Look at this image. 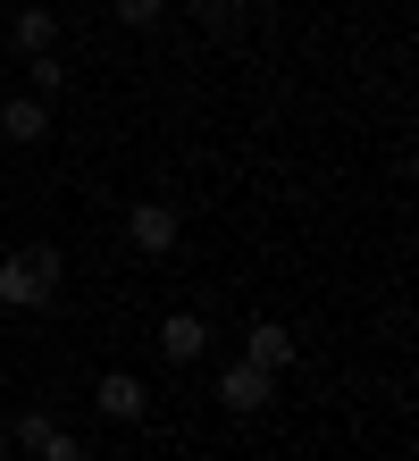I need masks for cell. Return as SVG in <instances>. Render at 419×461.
<instances>
[{"label":"cell","instance_id":"6da1fadb","mask_svg":"<svg viewBox=\"0 0 419 461\" xmlns=\"http://www.w3.org/2000/svg\"><path fill=\"white\" fill-rule=\"evenodd\" d=\"M59 243H25V252H9L0 260V303L9 311H42L50 294H59Z\"/></svg>","mask_w":419,"mask_h":461},{"label":"cell","instance_id":"7a4b0ae2","mask_svg":"<svg viewBox=\"0 0 419 461\" xmlns=\"http://www.w3.org/2000/svg\"><path fill=\"white\" fill-rule=\"evenodd\" d=\"M177 235H185L177 202H134V210H126V243H134L143 260H168V252H177Z\"/></svg>","mask_w":419,"mask_h":461},{"label":"cell","instance_id":"3957f363","mask_svg":"<svg viewBox=\"0 0 419 461\" xmlns=\"http://www.w3.org/2000/svg\"><path fill=\"white\" fill-rule=\"evenodd\" d=\"M243 361L269 369V377H286V369L302 361V336L286 328V319H251V328H243Z\"/></svg>","mask_w":419,"mask_h":461},{"label":"cell","instance_id":"277c9868","mask_svg":"<svg viewBox=\"0 0 419 461\" xmlns=\"http://www.w3.org/2000/svg\"><path fill=\"white\" fill-rule=\"evenodd\" d=\"M93 411L109 420V428H134L151 411V394H143V377L134 369H101V386H93Z\"/></svg>","mask_w":419,"mask_h":461},{"label":"cell","instance_id":"5b68a950","mask_svg":"<svg viewBox=\"0 0 419 461\" xmlns=\"http://www.w3.org/2000/svg\"><path fill=\"white\" fill-rule=\"evenodd\" d=\"M218 402H227L235 420H251V411H269V402H277V377L251 369V361H227V369H218Z\"/></svg>","mask_w":419,"mask_h":461},{"label":"cell","instance_id":"8992f818","mask_svg":"<svg viewBox=\"0 0 419 461\" xmlns=\"http://www.w3.org/2000/svg\"><path fill=\"white\" fill-rule=\"evenodd\" d=\"M0 143H50V101L0 93Z\"/></svg>","mask_w":419,"mask_h":461},{"label":"cell","instance_id":"52a82bcc","mask_svg":"<svg viewBox=\"0 0 419 461\" xmlns=\"http://www.w3.org/2000/svg\"><path fill=\"white\" fill-rule=\"evenodd\" d=\"M159 352H168V361H202V352H210V319L202 311H168L159 319Z\"/></svg>","mask_w":419,"mask_h":461},{"label":"cell","instance_id":"ba28073f","mask_svg":"<svg viewBox=\"0 0 419 461\" xmlns=\"http://www.w3.org/2000/svg\"><path fill=\"white\" fill-rule=\"evenodd\" d=\"M9 50H17V59H34V50H59V17H50L42 0H34V9H17V17H9Z\"/></svg>","mask_w":419,"mask_h":461},{"label":"cell","instance_id":"9c48e42d","mask_svg":"<svg viewBox=\"0 0 419 461\" xmlns=\"http://www.w3.org/2000/svg\"><path fill=\"white\" fill-rule=\"evenodd\" d=\"M25 76H34V101H59V93H68V68H59V50H34V59H25Z\"/></svg>","mask_w":419,"mask_h":461},{"label":"cell","instance_id":"30bf717a","mask_svg":"<svg viewBox=\"0 0 419 461\" xmlns=\"http://www.w3.org/2000/svg\"><path fill=\"white\" fill-rule=\"evenodd\" d=\"M185 9L202 17L210 34H235V25H243V0H185Z\"/></svg>","mask_w":419,"mask_h":461},{"label":"cell","instance_id":"8fae6325","mask_svg":"<svg viewBox=\"0 0 419 461\" xmlns=\"http://www.w3.org/2000/svg\"><path fill=\"white\" fill-rule=\"evenodd\" d=\"M109 9H118V25H134V34H143V25L168 17V0H109Z\"/></svg>","mask_w":419,"mask_h":461},{"label":"cell","instance_id":"7c38bea8","mask_svg":"<svg viewBox=\"0 0 419 461\" xmlns=\"http://www.w3.org/2000/svg\"><path fill=\"white\" fill-rule=\"evenodd\" d=\"M34 461H84V437H68V428H50V437L34 445Z\"/></svg>","mask_w":419,"mask_h":461},{"label":"cell","instance_id":"4fadbf2b","mask_svg":"<svg viewBox=\"0 0 419 461\" xmlns=\"http://www.w3.org/2000/svg\"><path fill=\"white\" fill-rule=\"evenodd\" d=\"M0 93H9V59H0Z\"/></svg>","mask_w":419,"mask_h":461}]
</instances>
